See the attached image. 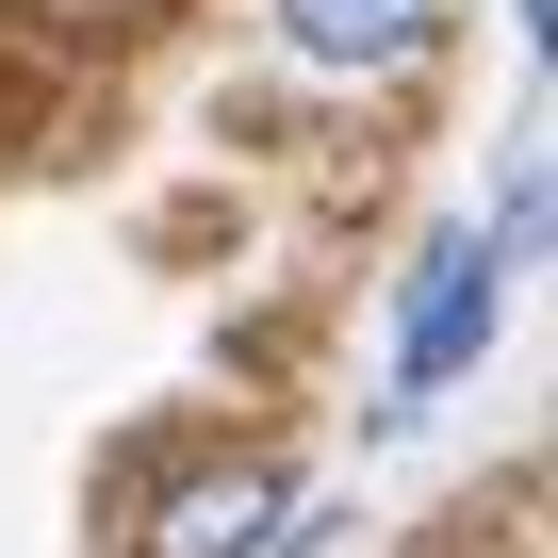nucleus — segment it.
<instances>
[{"mask_svg":"<svg viewBox=\"0 0 558 558\" xmlns=\"http://www.w3.org/2000/svg\"><path fill=\"white\" fill-rule=\"evenodd\" d=\"M542 246V181H509V230H460V246H427V279H411V313H395V395H444L476 345H493V313H509V263Z\"/></svg>","mask_w":558,"mask_h":558,"instance_id":"f257e3e1","label":"nucleus"},{"mask_svg":"<svg viewBox=\"0 0 558 558\" xmlns=\"http://www.w3.org/2000/svg\"><path fill=\"white\" fill-rule=\"evenodd\" d=\"M296 542V476H263V460H197L132 509V558H279Z\"/></svg>","mask_w":558,"mask_h":558,"instance_id":"f03ea898","label":"nucleus"},{"mask_svg":"<svg viewBox=\"0 0 558 558\" xmlns=\"http://www.w3.org/2000/svg\"><path fill=\"white\" fill-rule=\"evenodd\" d=\"M50 17H148V0H50Z\"/></svg>","mask_w":558,"mask_h":558,"instance_id":"20e7f679","label":"nucleus"},{"mask_svg":"<svg viewBox=\"0 0 558 558\" xmlns=\"http://www.w3.org/2000/svg\"><path fill=\"white\" fill-rule=\"evenodd\" d=\"M279 34H296L313 66H411L444 34V0H279Z\"/></svg>","mask_w":558,"mask_h":558,"instance_id":"7ed1b4c3","label":"nucleus"}]
</instances>
